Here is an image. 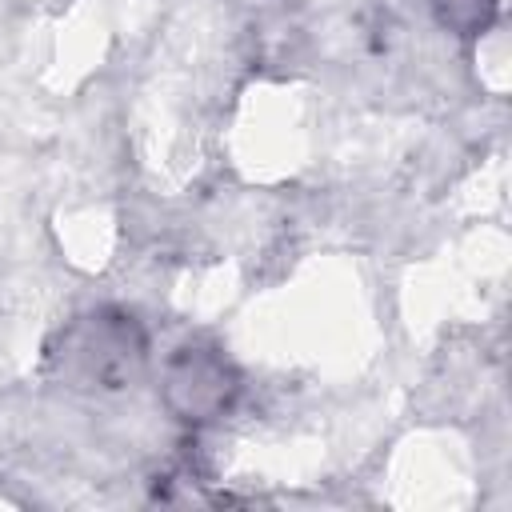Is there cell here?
<instances>
[{
    "label": "cell",
    "mask_w": 512,
    "mask_h": 512,
    "mask_svg": "<svg viewBox=\"0 0 512 512\" xmlns=\"http://www.w3.org/2000/svg\"><path fill=\"white\" fill-rule=\"evenodd\" d=\"M232 372L208 352H184L168 376V400L188 420H208L232 400Z\"/></svg>",
    "instance_id": "obj_1"
},
{
    "label": "cell",
    "mask_w": 512,
    "mask_h": 512,
    "mask_svg": "<svg viewBox=\"0 0 512 512\" xmlns=\"http://www.w3.org/2000/svg\"><path fill=\"white\" fill-rule=\"evenodd\" d=\"M136 352H140V340L128 320L88 316V324L72 332V344L64 356L80 364L84 380H112V368H124Z\"/></svg>",
    "instance_id": "obj_2"
}]
</instances>
